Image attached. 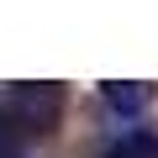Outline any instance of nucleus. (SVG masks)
Returning <instances> with one entry per match:
<instances>
[{"instance_id":"nucleus-1","label":"nucleus","mask_w":158,"mask_h":158,"mask_svg":"<svg viewBox=\"0 0 158 158\" xmlns=\"http://www.w3.org/2000/svg\"><path fill=\"white\" fill-rule=\"evenodd\" d=\"M63 85H6L0 90V111L16 121V132L32 142V137H53L58 121H63Z\"/></svg>"},{"instance_id":"nucleus-2","label":"nucleus","mask_w":158,"mask_h":158,"mask_svg":"<svg viewBox=\"0 0 158 158\" xmlns=\"http://www.w3.org/2000/svg\"><path fill=\"white\" fill-rule=\"evenodd\" d=\"M100 106L111 116L132 121V116H142L153 106V85H148V79H106V85H100Z\"/></svg>"},{"instance_id":"nucleus-3","label":"nucleus","mask_w":158,"mask_h":158,"mask_svg":"<svg viewBox=\"0 0 158 158\" xmlns=\"http://www.w3.org/2000/svg\"><path fill=\"white\" fill-rule=\"evenodd\" d=\"M100 158H158V132H127V137L111 142Z\"/></svg>"},{"instance_id":"nucleus-4","label":"nucleus","mask_w":158,"mask_h":158,"mask_svg":"<svg viewBox=\"0 0 158 158\" xmlns=\"http://www.w3.org/2000/svg\"><path fill=\"white\" fill-rule=\"evenodd\" d=\"M0 158H32V142L16 132V121L0 111Z\"/></svg>"}]
</instances>
